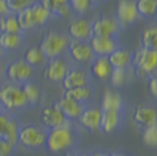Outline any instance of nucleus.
Instances as JSON below:
<instances>
[{
  "label": "nucleus",
  "instance_id": "1",
  "mask_svg": "<svg viewBox=\"0 0 157 156\" xmlns=\"http://www.w3.org/2000/svg\"><path fill=\"white\" fill-rule=\"evenodd\" d=\"M0 107L1 109L17 115L22 113L28 107L26 96L21 89V86L7 82L0 87Z\"/></svg>",
  "mask_w": 157,
  "mask_h": 156
},
{
  "label": "nucleus",
  "instance_id": "2",
  "mask_svg": "<svg viewBox=\"0 0 157 156\" xmlns=\"http://www.w3.org/2000/svg\"><path fill=\"white\" fill-rule=\"evenodd\" d=\"M17 17L22 32L26 33L28 31L45 26L48 22L49 18L52 17V14L38 0L32 6L27 7L24 11L19 12L17 14Z\"/></svg>",
  "mask_w": 157,
  "mask_h": 156
},
{
  "label": "nucleus",
  "instance_id": "3",
  "mask_svg": "<svg viewBox=\"0 0 157 156\" xmlns=\"http://www.w3.org/2000/svg\"><path fill=\"white\" fill-rule=\"evenodd\" d=\"M74 133L72 130L71 123L61 126L58 128L47 130L46 147L48 151L53 154H60V153H67L74 144Z\"/></svg>",
  "mask_w": 157,
  "mask_h": 156
},
{
  "label": "nucleus",
  "instance_id": "4",
  "mask_svg": "<svg viewBox=\"0 0 157 156\" xmlns=\"http://www.w3.org/2000/svg\"><path fill=\"white\" fill-rule=\"evenodd\" d=\"M69 41L71 39L65 34L51 31L45 34V37L40 42L39 48L44 53L47 60H52L55 58H60V55L68 49Z\"/></svg>",
  "mask_w": 157,
  "mask_h": 156
},
{
  "label": "nucleus",
  "instance_id": "5",
  "mask_svg": "<svg viewBox=\"0 0 157 156\" xmlns=\"http://www.w3.org/2000/svg\"><path fill=\"white\" fill-rule=\"evenodd\" d=\"M35 68L28 65L24 59H15L8 62L4 69V75L7 82L22 86L28 81H32L34 78Z\"/></svg>",
  "mask_w": 157,
  "mask_h": 156
},
{
  "label": "nucleus",
  "instance_id": "6",
  "mask_svg": "<svg viewBox=\"0 0 157 156\" xmlns=\"http://www.w3.org/2000/svg\"><path fill=\"white\" fill-rule=\"evenodd\" d=\"M47 130L34 124L21 126L18 134V144L27 149H38L46 144Z\"/></svg>",
  "mask_w": 157,
  "mask_h": 156
},
{
  "label": "nucleus",
  "instance_id": "7",
  "mask_svg": "<svg viewBox=\"0 0 157 156\" xmlns=\"http://www.w3.org/2000/svg\"><path fill=\"white\" fill-rule=\"evenodd\" d=\"M136 71L141 75H148L157 72V51L141 48L138 49L132 59Z\"/></svg>",
  "mask_w": 157,
  "mask_h": 156
},
{
  "label": "nucleus",
  "instance_id": "8",
  "mask_svg": "<svg viewBox=\"0 0 157 156\" xmlns=\"http://www.w3.org/2000/svg\"><path fill=\"white\" fill-rule=\"evenodd\" d=\"M20 122L17 115L1 109L0 111V135L18 144Z\"/></svg>",
  "mask_w": 157,
  "mask_h": 156
},
{
  "label": "nucleus",
  "instance_id": "9",
  "mask_svg": "<svg viewBox=\"0 0 157 156\" xmlns=\"http://www.w3.org/2000/svg\"><path fill=\"white\" fill-rule=\"evenodd\" d=\"M41 121H42V124L45 126V128H47L48 130L71 123V121L54 104L42 109Z\"/></svg>",
  "mask_w": 157,
  "mask_h": 156
},
{
  "label": "nucleus",
  "instance_id": "10",
  "mask_svg": "<svg viewBox=\"0 0 157 156\" xmlns=\"http://www.w3.org/2000/svg\"><path fill=\"white\" fill-rule=\"evenodd\" d=\"M68 66L63 59L55 58L48 60L46 68H45V78L51 82H62L63 78L68 72Z\"/></svg>",
  "mask_w": 157,
  "mask_h": 156
},
{
  "label": "nucleus",
  "instance_id": "11",
  "mask_svg": "<svg viewBox=\"0 0 157 156\" xmlns=\"http://www.w3.org/2000/svg\"><path fill=\"white\" fill-rule=\"evenodd\" d=\"M118 29L117 21L109 17H101L92 24L93 37H102V38H113Z\"/></svg>",
  "mask_w": 157,
  "mask_h": 156
},
{
  "label": "nucleus",
  "instance_id": "12",
  "mask_svg": "<svg viewBox=\"0 0 157 156\" xmlns=\"http://www.w3.org/2000/svg\"><path fill=\"white\" fill-rule=\"evenodd\" d=\"M68 35L73 40L86 41L90 39L92 35V24L86 19H74L68 26Z\"/></svg>",
  "mask_w": 157,
  "mask_h": 156
},
{
  "label": "nucleus",
  "instance_id": "13",
  "mask_svg": "<svg viewBox=\"0 0 157 156\" xmlns=\"http://www.w3.org/2000/svg\"><path fill=\"white\" fill-rule=\"evenodd\" d=\"M68 52L71 57L78 62H87L92 60L94 57V52L90 45L86 44L85 41H78V40L71 39L68 45Z\"/></svg>",
  "mask_w": 157,
  "mask_h": 156
},
{
  "label": "nucleus",
  "instance_id": "14",
  "mask_svg": "<svg viewBox=\"0 0 157 156\" xmlns=\"http://www.w3.org/2000/svg\"><path fill=\"white\" fill-rule=\"evenodd\" d=\"M54 106H55L69 121H71V120L78 119L80 115L82 114V111H85L83 103L76 102V101L71 100V99H67V98H65V96H62L60 100H58V102H55Z\"/></svg>",
  "mask_w": 157,
  "mask_h": 156
},
{
  "label": "nucleus",
  "instance_id": "15",
  "mask_svg": "<svg viewBox=\"0 0 157 156\" xmlns=\"http://www.w3.org/2000/svg\"><path fill=\"white\" fill-rule=\"evenodd\" d=\"M25 44V33H4L0 32V48L6 53L17 52Z\"/></svg>",
  "mask_w": 157,
  "mask_h": 156
},
{
  "label": "nucleus",
  "instance_id": "16",
  "mask_svg": "<svg viewBox=\"0 0 157 156\" xmlns=\"http://www.w3.org/2000/svg\"><path fill=\"white\" fill-rule=\"evenodd\" d=\"M89 45L92 47L94 54H98L100 57H108L117 49V45L113 38L92 37Z\"/></svg>",
  "mask_w": 157,
  "mask_h": 156
},
{
  "label": "nucleus",
  "instance_id": "17",
  "mask_svg": "<svg viewBox=\"0 0 157 156\" xmlns=\"http://www.w3.org/2000/svg\"><path fill=\"white\" fill-rule=\"evenodd\" d=\"M136 4L131 0H120L117 5V19L121 24H131L137 19Z\"/></svg>",
  "mask_w": 157,
  "mask_h": 156
},
{
  "label": "nucleus",
  "instance_id": "18",
  "mask_svg": "<svg viewBox=\"0 0 157 156\" xmlns=\"http://www.w3.org/2000/svg\"><path fill=\"white\" fill-rule=\"evenodd\" d=\"M132 119L137 124L145 128V127L157 123V111L152 107L140 106L134 111Z\"/></svg>",
  "mask_w": 157,
  "mask_h": 156
},
{
  "label": "nucleus",
  "instance_id": "19",
  "mask_svg": "<svg viewBox=\"0 0 157 156\" xmlns=\"http://www.w3.org/2000/svg\"><path fill=\"white\" fill-rule=\"evenodd\" d=\"M101 116L102 111L98 108H88L82 111V114L78 117V122L85 128L89 130H96L100 128L101 124Z\"/></svg>",
  "mask_w": 157,
  "mask_h": 156
},
{
  "label": "nucleus",
  "instance_id": "20",
  "mask_svg": "<svg viewBox=\"0 0 157 156\" xmlns=\"http://www.w3.org/2000/svg\"><path fill=\"white\" fill-rule=\"evenodd\" d=\"M81 86H87V74L78 68L68 69L66 76L62 80V87L65 88V91Z\"/></svg>",
  "mask_w": 157,
  "mask_h": 156
},
{
  "label": "nucleus",
  "instance_id": "21",
  "mask_svg": "<svg viewBox=\"0 0 157 156\" xmlns=\"http://www.w3.org/2000/svg\"><path fill=\"white\" fill-rule=\"evenodd\" d=\"M108 61L113 68H127L131 64V54L125 49H116L108 55Z\"/></svg>",
  "mask_w": 157,
  "mask_h": 156
},
{
  "label": "nucleus",
  "instance_id": "22",
  "mask_svg": "<svg viewBox=\"0 0 157 156\" xmlns=\"http://www.w3.org/2000/svg\"><path fill=\"white\" fill-rule=\"evenodd\" d=\"M21 89L26 96L28 107H34L39 103L40 99H41V89L38 84H35L33 80L28 81L21 86Z\"/></svg>",
  "mask_w": 157,
  "mask_h": 156
},
{
  "label": "nucleus",
  "instance_id": "23",
  "mask_svg": "<svg viewBox=\"0 0 157 156\" xmlns=\"http://www.w3.org/2000/svg\"><path fill=\"white\" fill-rule=\"evenodd\" d=\"M0 32L4 33H24L18 21V17L15 13H7L6 15L0 18Z\"/></svg>",
  "mask_w": 157,
  "mask_h": 156
},
{
  "label": "nucleus",
  "instance_id": "24",
  "mask_svg": "<svg viewBox=\"0 0 157 156\" xmlns=\"http://www.w3.org/2000/svg\"><path fill=\"white\" fill-rule=\"evenodd\" d=\"M122 107V99L117 93H114L111 91H105L102 104H101V111H120Z\"/></svg>",
  "mask_w": 157,
  "mask_h": 156
},
{
  "label": "nucleus",
  "instance_id": "25",
  "mask_svg": "<svg viewBox=\"0 0 157 156\" xmlns=\"http://www.w3.org/2000/svg\"><path fill=\"white\" fill-rule=\"evenodd\" d=\"M113 71V67L108 61L107 57H100L92 65V73L98 79L109 78Z\"/></svg>",
  "mask_w": 157,
  "mask_h": 156
},
{
  "label": "nucleus",
  "instance_id": "26",
  "mask_svg": "<svg viewBox=\"0 0 157 156\" xmlns=\"http://www.w3.org/2000/svg\"><path fill=\"white\" fill-rule=\"evenodd\" d=\"M22 59L26 61L28 65H31L34 68L38 67V66H41L42 64H45L47 60L45 58V55H44V53L41 52V49L36 46L27 48L25 53H24V58Z\"/></svg>",
  "mask_w": 157,
  "mask_h": 156
},
{
  "label": "nucleus",
  "instance_id": "27",
  "mask_svg": "<svg viewBox=\"0 0 157 156\" xmlns=\"http://www.w3.org/2000/svg\"><path fill=\"white\" fill-rule=\"evenodd\" d=\"M118 111H102L100 128H102L105 133H111L118 126Z\"/></svg>",
  "mask_w": 157,
  "mask_h": 156
},
{
  "label": "nucleus",
  "instance_id": "28",
  "mask_svg": "<svg viewBox=\"0 0 157 156\" xmlns=\"http://www.w3.org/2000/svg\"><path fill=\"white\" fill-rule=\"evenodd\" d=\"M63 96L67 99H71V100H74L76 102L83 103L86 100H88L90 96V89L87 86H81V87L72 88V89H67Z\"/></svg>",
  "mask_w": 157,
  "mask_h": 156
},
{
  "label": "nucleus",
  "instance_id": "29",
  "mask_svg": "<svg viewBox=\"0 0 157 156\" xmlns=\"http://www.w3.org/2000/svg\"><path fill=\"white\" fill-rule=\"evenodd\" d=\"M141 41L143 48L157 51V27L152 26L147 28L142 34Z\"/></svg>",
  "mask_w": 157,
  "mask_h": 156
},
{
  "label": "nucleus",
  "instance_id": "30",
  "mask_svg": "<svg viewBox=\"0 0 157 156\" xmlns=\"http://www.w3.org/2000/svg\"><path fill=\"white\" fill-rule=\"evenodd\" d=\"M135 4H136L138 15L152 17L156 14L157 0H137Z\"/></svg>",
  "mask_w": 157,
  "mask_h": 156
},
{
  "label": "nucleus",
  "instance_id": "31",
  "mask_svg": "<svg viewBox=\"0 0 157 156\" xmlns=\"http://www.w3.org/2000/svg\"><path fill=\"white\" fill-rule=\"evenodd\" d=\"M36 1L38 0H6V4L10 12L18 14L27 7L32 6Z\"/></svg>",
  "mask_w": 157,
  "mask_h": 156
},
{
  "label": "nucleus",
  "instance_id": "32",
  "mask_svg": "<svg viewBox=\"0 0 157 156\" xmlns=\"http://www.w3.org/2000/svg\"><path fill=\"white\" fill-rule=\"evenodd\" d=\"M142 138H143V142L147 146H150V147L157 146V123L149 126V127H145Z\"/></svg>",
  "mask_w": 157,
  "mask_h": 156
},
{
  "label": "nucleus",
  "instance_id": "33",
  "mask_svg": "<svg viewBox=\"0 0 157 156\" xmlns=\"http://www.w3.org/2000/svg\"><path fill=\"white\" fill-rule=\"evenodd\" d=\"M18 144L0 135V156H13Z\"/></svg>",
  "mask_w": 157,
  "mask_h": 156
},
{
  "label": "nucleus",
  "instance_id": "34",
  "mask_svg": "<svg viewBox=\"0 0 157 156\" xmlns=\"http://www.w3.org/2000/svg\"><path fill=\"white\" fill-rule=\"evenodd\" d=\"M125 68H113L110 74L111 84L114 86H121L125 81Z\"/></svg>",
  "mask_w": 157,
  "mask_h": 156
},
{
  "label": "nucleus",
  "instance_id": "35",
  "mask_svg": "<svg viewBox=\"0 0 157 156\" xmlns=\"http://www.w3.org/2000/svg\"><path fill=\"white\" fill-rule=\"evenodd\" d=\"M68 4L74 12L76 13H85L89 6L88 0H68Z\"/></svg>",
  "mask_w": 157,
  "mask_h": 156
},
{
  "label": "nucleus",
  "instance_id": "36",
  "mask_svg": "<svg viewBox=\"0 0 157 156\" xmlns=\"http://www.w3.org/2000/svg\"><path fill=\"white\" fill-rule=\"evenodd\" d=\"M72 13V8L69 6V4H65L62 6L55 8L53 12H51L53 17H56V18H61V19H66L68 18Z\"/></svg>",
  "mask_w": 157,
  "mask_h": 156
},
{
  "label": "nucleus",
  "instance_id": "37",
  "mask_svg": "<svg viewBox=\"0 0 157 156\" xmlns=\"http://www.w3.org/2000/svg\"><path fill=\"white\" fill-rule=\"evenodd\" d=\"M40 2L46 7L49 12H53L55 8L68 4V0H40Z\"/></svg>",
  "mask_w": 157,
  "mask_h": 156
},
{
  "label": "nucleus",
  "instance_id": "38",
  "mask_svg": "<svg viewBox=\"0 0 157 156\" xmlns=\"http://www.w3.org/2000/svg\"><path fill=\"white\" fill-rule=\"evenodd\" d=\"M148 88H149V92L152 96L157 98V75L152 76V78L149 80V85H148Z\"/></svg>",
  "mask_w": 157,
  "mask_h": 156
},
{
  "label": "nucleus",
  "instance_id": "39",
  "mask_svg": "<svg viewBox=\"0 0 157 156\" xmlns=\"http://www.w3.org/2000/svg\"><path fill=\"white\" fill-rule=\"evenodd\" d=\"M7 13H10L8 7H7L6 0H0V18L6 15Z\"/></svg>",
  "mask_w": 157,
  "mask_h": 156
},
{
  "label": "nucleus",
  "instance_id": "40",
  "mask_svg": "<svg viewBox=\"0 0 157 156\" xmlns=\"http://www.w3.org/2000/svg\"><path fill=\"white\" fill-rule=\"evenodd\" d=\"M6 54L7 53L2 48H0V61H4V59L6 58Z\"/></svg>",
  "mask_w": 157,
  "mask_h": 156
},
{
  "label": "nucleus",
  "instance_id": "41",
  "mask_svg": "<svg viewBox=\"0 0 157 156\" xmlns=\"http://www.w3.org/2000/svg\"><path fill=\"white\" fill-rule=\"evenodd\" d=\"M66 156H88V155H86V154H75L73 151H67Z\"/></svg>",
  "mask_w": 157,
  "mask_h": 156
},
{
  "label": "nucleus",
  "instance_id": "42",
  "mask_svg": "<svg viewBox=\"0 0 157 156\" xmlns=\"http://www.w3.org/2000/svg\"><path fill=\"white\" fill-rule=\"evenodd\" d=\"M89 156H108L107 154H102V153H95V154H92Z\"/></svg>",
  "mask_w": 157,
  "mask_h": 156
},
{
  "label": "nucleus",
  "instance_id": "43",
  "mask_svg": "<svg viewBox=\"0 0 157 156\" xmlns=\"http://www.w3.org/2000/svg\"><path fill=\"white\" fill-rule=\"evenodd\" d=\"M2 72H4V69H2V61H0V76H1Z\"/></svg>",
  "mask_w": 157,
  "mask_h": 156
},
{
  "label": "nucleus",
  "instance_id": "44",
  "mask_svg": "<svg viewBox=\"0 0 157 156\" xmlns=\"http://www.w3.org/2000/svg\"><path fill=\"white\" fill-rule=\"evenodd\" d=\"M110 156H125V155H123V154H116V153H114V154H111Z\"/></svg>",
  "mask_w": 157,
  "mask_h": 156
},
{
  "label": "nucleus",
  "instance_id": "45",
  "mask_svg": "<svg viewBox=\"0 0 157 156\" xmlns=\"http://www.w3.org/2000/svg\"><path fill=\"white\" fill-rule=\"evenodd\" d=\"M88 1H89V4H92V2H98L100 0H88Z\"/></svg>",
  "mask_w": 157,
  "mask_h": 156
},
{
  "label": "nucleus",
  "instance_id": "46",
  "mask_svg": "<svg viewBox=\"0 0 157 156\" xmlns=\"http://www.w3.org/2000/svg\"><path fill=\"white\" fill-rule=\"evenodd\" d=\"M155 15H156V17H157V11H156V14H155Z\"/></svg>",
  "mask_w": 157,
  "mask_h": 156
},
{
  "label": "nucleus",
  "instance_id": "47",
  "mask_svg": "<svg viewBox=\"0 0 157 156\" xmlns=\"http://www.w3.org/2000/svg\"><path fill=\"white\" fill-rule=\"evenodd\" d=\"M0 111H1V107H0Z\"/></svg>",
  "mask_w": 157,
  "mask_h": 156
}]
</instances>
